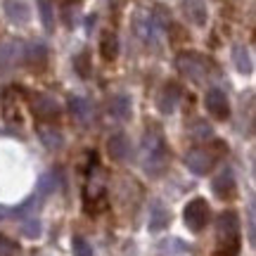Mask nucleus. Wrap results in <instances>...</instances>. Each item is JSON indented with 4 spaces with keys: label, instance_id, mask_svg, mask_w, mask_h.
I'll list each match as a JSON object with an SVG mask.
<instances>
[{
    "label": "nucleus",
    "instance_id": "20",
    "mask_svg": "<svg viewBox=\"0 0 256 256\" xmlns=\"http://www.w3.org/2000/svg\"><path fill=\"white\" fill-rule=\"evenodd\" d=\"M40 140H43V145L50 147V150H55V147H60L64 142L62 136L57 133L55 128H48V130H40Z\"/></svg>",
    "mask_w": 256,
    "mask_h": 256
},
{
    "label": "nucleus",
    "instance_id": "28",
    "mask_svg": "<svg viewBox=\"0 0 256 256\" xmlns=\"http://www.w3.org/2000/svg\"><path fill=\"white\" fill-rule=\"evenodd\" d=\"M10 50H12V48H2V52H0V74L5 72V64L10 62Z\"/></svg>",
    "mask_w": 256,
    "mask_h": 256
},
{
    "label": "nucleus",
    "instance_id": "12",
    "mask_svg": "<svg viewBox=\"0 0 256 256\" xmlns=\"http://www.w3.org/2000/svg\"><path fill=\"white\" fill-rule=\"evenodd\" d=\"M110 114L114 119H126L130 114V98L128 95H114L110 100Z\"/></svg>",
    "mask_w": 256,
    "mask_h": 256
},
{
    "label": "nucleus",
    "instance_id": "21",
    "mask_svg": "<svg viewBox=\"0 0 256 256\" xmlns=\"http://www.w3.org/2000/svg\"><path fill=\"white\" fill-rule=\"evenodd\" d=\"M72 249H74V256H92V247L83 238H74Z\"/></svg>",
    "mask_w": 256,
    "mask_h": 256
},
{
    "label": "nucleus",
    "instance_id": "1",
    "mask_svg": "<svg viewBox=\"0 0 256 256\" xmlns=\"http://www.w3.org/2000/svg\"><path fill=\"white\" fill-rule=\"evenodd\" d=\"M223 152H226V145H223V142H214V150H211V147H194V150L188 152L185 164H188V168H190L192 174L206 176L211 171L214 162H216Z\"/></svg>",
    "mask_w": 256,
    "mask_h": 256
},
{
    "label": "nucleus",
    "instance_id": "15",
    "mask_svg": "<svg viewBox=\"0 0 256 256\" xmlns=\"http://www.w3.org/2000/svg\"><path fill=\"white\" fill-rule=\"evenodd\" d=\"M26 62H28V66L40 69V66L48 62V50L43 46H31L26 52Z\"/></svg>",
    "mask_w": 256,
    "mask_h": 256
},
{
    "label": "nucleus",
    "instance_id": "3",
    "mask_svg": "<svg viewBox=\"0 0 256 256\" xmlns=\"http://www.w3.org/2000/svg\"><path fill=\"white\" fill-rule=\"evenodd\" d=\"M204 102H206V110H209V114L214 119H228L230 116V104H228V98H226L223 90L211 88V90L206 92Z\"/></svg>",
    "mask_w": 256,
    "mask_h": 256
},
{
    "label": "nucleus",
    "instance_id": "8",
    "mask_svg": "<svg viewBox=\"0 0 256 256\" xmlns=\"http://www.w3.org/2000/svg\"><path fill=\"white\" fill-rule=\"evenodd\" d=\"M211 190L216 192V197L218 200H226V197H232V192H235V178H232V171H220L216 178H214V183H211Z\"/></svg>",
    "mask_w": 256,
    "mask_h": 256
},
{
    "label": "nucleus",
    "instance_id": "9",
    "mask_svg": "<svg viewBox=\"0 0 256 256\" xmlns=\"http://www.w3.org/2000/svg\"><path fill=\"white\" fill-rule=\"evenodd\" d=\"M216 228H218V235L220 238H238V230H240V218L238 214H232V211H226V214H220L218 216V223H216Z\"/></svg>",
    "mask_w": 256,
    "mask_h": 256
},
{
    "label": "nucleus",
    "instance_id": "4",
    "mask_svg": "<svg viewBox=\"0 0 256 256\" xmlns=\"http://www.w3.org/2000/svg\"><path fill=\"white\" fill-rule=\"evenodd\" d=\"M178 69L185 76H190L192 81H200L202 76L206 74V62L200 55H194V52H185V55L178 57Z\"/></svg>",
    "mask_w": 256,
    "mask_h": 256
},
{
    "label": "nucleus",
    "instance_id": "19",
    "mask_svg": "<svg viewBox=\"0 0 256 256\" xmlns=\"http://www.w3.org/2000/svg\"><path fill=\"white\" fill-rule=\"evenodd\" d=\"M74 72L83 76V78L90 74V55L88 52H81L78 57H74Z\"/></svg>",
    "mask_w": 256,
    "mask_h": 256
},
{
    "label": "nucleus",
    "instance_id": "16",
    "mask_svg": "<svg viewBox=\"0 0 256 256\" xmlns=\"http://www.w3.org/2000/svg\"><path fill=\"white\" fill-rule=\"evenodd\" d=\"M185 8H188V14L192 17L194 24H204L206 22V10L202 5V0H185Z\"/></svg>",
    "mask_w": 256,
    "mask_h": 256
},
{
    "label": "nucleus",
    "instance_id": "5",
    "mask_svg": "<svg viewBox=\"0 0 256 256\" xmlns=\"http://www.w3.org/2000/svg\"><path fill=\"white\" fill-rule=\"evenodd\" d=\"M166 166H168V147L164 145V140L159 142L156 147H152L150 152H147V162H145V168L147 174L152 176H159L164 171Z\"/></svg>",
    "mask_w": 256,
    "mask_h": 256
},
{
    "label": "nucleus",
    "instance_id": "10",
    "mask_svg": "<svg viewBox=\"0 0 256 256\" xmlns=\"http://www.w3.org/2000/svg\"><path fill=\"white\" fill-rule=\"evenodd\" d=\"M107 150H110V156H112V159L121 162V159L128 154V140H126V136L114 133V136L107 140Z\"/></svg>",
    "mask_w": 256,
    "mask_h": 256
},
{
    "label": "nucleus",
    "instance_id": "27",
    "mask_svg": "<svg viewBox=\"0 0 256 256\" xmlns=\"http://www.w3.org/2000/svg\"><path fill=\"white\" fill-rule=\"evenodd\" d=\"M24 232H26V238H38V235H40V226H38V220H26Z\"/></svg>",
    "mask_w": 256,
    "mask_h": 256
},
{
    "label": "nucleus",
    "instance_id": "25",
    "mask_svg": "<svg viewBox=\"0 0 256 256\" xmlns=\"http://www.w3.org/2000/svg\"><path fill=\"white\" fill-rule=\"evenodd\" d=\"M52 188H55V176L52 174H46L40 180H38V192H40V194H48Z\"/></svg>",
    "mask_w": 256,
    "mask_h": 256
},
{
    "label": "nucleus",
    "instance_id": "2",
    "mask_svg": "<svg viewBox=\"0 0 256 256\" xmlns=\"http://www.w3.org/2000/svg\"><path fill=\"white\" fill-rule=\"evenodd\" d=\"M183 220L192 232H202L204 226L209 223V204L202 200V197H194V200L188 202V206H185Z\"/></svg>",
    "mask_w": 256,
    "mask_h": 256
},
{
    "label": "nucleus",
    "instance_id": "18",
    "mask_svg": "<svg viewBox=\"0 0 256 256\" xmlns=\"http://www.w3.org/2000/svg\"><path fill=\"white\" fill-rule=\"evenodd\" d=\"M238 252H240V235L238 238L223 240V242H220V247H218V252H216L214 256H238Z\"/></svg>",
    "mask_w": 256,
    "mask_h": 256
},
{
    "label": "nucleus",
    "instance_id": "17",
    "mask_svg": "<svg viewBox=\"0 0 256 256\" xmlns=\"http://www.w3.org/2000/svg\"><path fill=\"white\" fill-rule=\"evenodd\" d=\"M232 60H235V66H238V72L242 74H252V60H249V52L244 48H235V52H232Z\"/></svg>",
    "mask_w": 256,
    "mask_h": 256
},
{
    "label": "nucleus",
    "instance_id": "26",
    "mask_svg": "<svg viewBox=\"0 0 256 256\" xmlns=\"http://www.w3.org/2000/svg\"><path fill=\"white\" fill-rule=\"evenodd\" d=\"M192 136L194 138H211V126L204 124V121H197L194 128H192Z\"/></svg>",
    "mask_w": 256,
    "mask_h": 256
},
{
    "label": "nucleus",
    "instance_id": "14",
    "mask_svg": "<svg viewBox=\"0 0 256 256\" xmlns=\"http://www.w3.org/2000/svg\"><path fill=\"white\" fill-rule=\"evenodd\" d=\"M100 52H102V57H104L107 62H110V60H114V57H116V52H119V40H116V36H114L112 31H104V34H102Z\"/></svg>",
    "mask_w": 256,
    "mask_h": 256
},
{
    "label": "nucleus",
    "instance_id": "22",
    "mask_svg": "<svg viewBox=\"0 0 256 256\" xmlns=\"http://www.w3.org/2000/svg\"><path fill=\"white\" fill-rule=\"evenodd\" d=\"M69 107H72V112L78 119H86V116H88V102L81 100V98H72V100H69Z\"/></svg>",
    "mask_w": 256,
    "mask_h": 256
},
{
    "label": "nucleus",
    "instance_id": "11",
    "mask_svg": "<svg viewBox=\"0 0 256 256\" xmlns=\"http://www.w3.org/2000/svg\"><path fill=\"white\" fill-rule=\"evenodd\" d=\"M166 226H168V211H166L159 202H154L152 209H150V230L156 232V230L166 228Z\"/></svg>",
    "mask_w": 256,
    "mask_h": 256
},
{
    "label": "nucleus",
    "instance_id": "23",
    "mask_svg": "<svg viewBox=\"0 0 256 256\" xmlns=\"http://www.w3.org/2000/svg\"><path fill=\"white\" fill-rule=\"evenodd\" d=\"M14 254H17V242L0 235V256H14Z\"/></svg>",
    "mask_w": 256,
    "mask_h": 256
},
{
    "label": "nucleus",
    "instance_id": "24",
    "mask_svg": "<svg viewBox=\"0 0 256 256\" xmlns=\"http://www.w3.org/2000/svg\"><path fill=\"white\" fill-rule=\"evenodd\" d=\"M38 8H40V17H43L46 28H52V10H50V2L48 0H38Z\"/></svg>",
    "mask_w": 256,
    "mask_h": 256
},
{
    "label": "nucleus",
    "instance_id": "6",
    "mask_svg": "<svg viewBox=\"0 0 256 256\" xmlns=\"http://www.w3.org/2000/svg\"><path fill=\"white\" fill-rule=\"evenodd\" d=\"M34 114L40 121H52L60 114V104H57L50 95H36L34 98Z\"/></svg>",
    "mask_w": 256,
    "mask_h": 256
},
{
    "label": "nucleus",
    "instance_id": "7",
    "mask_svg": "<svg viewBox=\"0 0 256 256\" xmlns=\"http://www.w3.org/2000/svg\"><path fill=\"white\" fill-rule=\"evenodd\" d=\"M178 100H180V86L178 83H166L162 95H159V110L164 114H171V112L178 107Z\"/></svg>",
    "mask_w": 256,
    "mask_h": 256
},
{
    "label": "nucleus",
    "instance_id": "13",
    "mask_svg": "<svg viewBox=\"0 0 256 256\" xmlns=\"http://www.w3.org/2000/svg\"><path fill=\"white\" fill-rule=\"evenodd\" d=\"M5 12H8L10 22H17V24H24L28 19V8L19 0H8L5 2Z\"/></svg>",
    "mask_w": 256,
    "mask_h": 256
}]
</instances>
